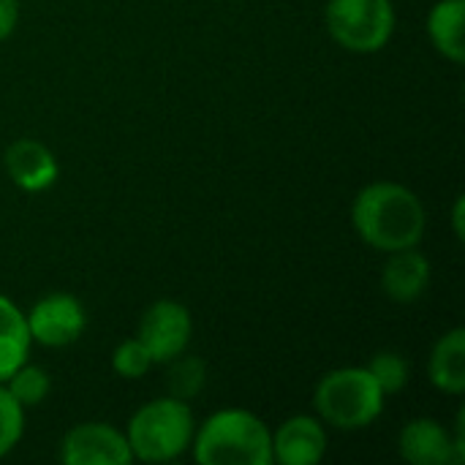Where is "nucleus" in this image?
Wrapping results in <instances>:
<instances>
[{
    "mask_svg": "<svg viewBox=\"0 0 465 465\" xmlns=\"http://www.w3.org/2000/svg\"><path fill=\"white\" fill-rule=\"evenodd\" d=\"M25 436V409L11 398L5 384H0V460L16 450Z\"/></svg>",
    "mask_w": 465,
    "mask_h": 465,
    "instance_id": "20",
    "label": "nucleus"
},
{
    "mask_svg": "<svg viewBox=\"0 0 465 465\" xmlns=\"http://www.w3.org/2000/svg\"><path fill=\"white\" fill-rule=\"evenodd\" d=\"M153 365H155V362H153L150 351L139 343L136 335L128 338V341H123V343L112 351V371H114L120 379H128V381L142 379V376L150 373Z\"/></svg>",
    "mask_w": 465,
    "mask_h": 465,
    "instance_id": "19",
    "label": "nucleus"
},
{
    "mask_svg": "<svg viewBox=\"0 0 465 465\" xmlns=\"http://www.w3.org/2000/svg\"><path fill=\"white\" fill-rule=\"evenodd\" d=\"M166 365H172L169 368V392H172V398L193 401L204 390V384H207V368H204V362L199 357L180 354V357H174Z\"/></svg>",
    "mask_w": 465,
    "mask_h": 465,
    "instance_id": "18",
    "label": "nucleus"
},
{
    "mask_svg": "<svg viewBox=\"0 0 465 465\" xmlns=\"http://www.w3.org/2000/svg\"><path fill=\"white\" fill-rule=\"evenodd\" d=\"M30 341L44 349H65L76 343L87 327L84 305L68 292H49L25 313Z\"/></svg>",
    "mask_w": 465,
    "mask_h": 465,
    "instance_id": "7",
    "label": "nucleus"
},
{
    "mask_svg": "<svg viewBox=\"0 0 465 465\" xmlns=\"http://www.w3.org/2000/svg\"><path fill=\"white\" fill-rule=\"evenodd\" d=\"M139 343L150 351L155 365H166L185 354L193 338L191 311L177 300H155L144 308L136 327Z\"/></svg>",
    "mask_w": 465,
    "mask_h": 465,
    "instance_id": "6",
    "label": "nucleus"
},
{
    "mask_svg": "<svg viewBox=\"0 0 465 465\" xmlns=\"http://www.w3.org/2000/svg\"><path fill=\"white\" fill-rule=\"evenodd\" d=\"M349 218L357 237L379 253L417 248L428 229L422 199L395 180L365 185L354 196Z\"/></svg>",
    "mask_w": 465,
    "mask_h": 465,
    "instance_id": "1",
    "label": "nucleus"
},
{
    "mask_svg": "<svg viewBox=\"0 0 465 465\" xmlns=\"http://www.w3.org/2000/svg\"><path fill=\"white\" fill-rule=\"evenodd\" d=\"M398 452L411 465H460L452 433L433 417H417L403 425Z\"/></svg>",
    "mask_w": 465,
    "mask_h": 465,
    "instance_id": "11",
    "label": "nucleus"
},
{
    "mask_svg": "<svg viewBox=\"0 0 465 465\" xmlns=\"http://www.w3.org/2000/svg\"><path fill=\"white\" fill-rule=\"evenodd\" d=\"M387 395L368 368H335L324 373L313 390L316 417L343 433L365 430L384 414Z\"/></svg>",
    "mask_w": 465,
    "mask_h": 465,
    "instance_id": "4",
    "label": "nucleus"
},
{
    "mask_svg": "<svg viewBox=\"0 0 465 465\" xmlns=\"http://www.w3.org/2000/svg\"><path fill=\"white\" fill-rule=\"evenodd\" d=\"M30 332L25 311L0 292V384L30 357Z\"/></svg>",
    "mask_w": 465,
    "mask_h": 465,
    "instance_id": "15",
    "label": "nucleus"
},
{
    "mask_svg": "<svg viewBox=\"0 0 465 465\" xmlns=\"http://www.w3.org/2000/svg\"><path fill=\"white\" fill-rule=\"evenodd\" d=\"M327 455V430L319 417L294 414L272 430V463L319 465Z\"/></svg>",
    "mask_w": 465,
    "mask_h": 465,
    "instance_id": "10",
    "label": "nucleus"
},
{
    "mask_svg": "<svg viewBox=\"0 0 465 465\" xmlns=\"http://www.w3.org/2000/svg\"><path fill=\"white\" fill-rule=\"evenodd\" d=\"M465 0H436L428 11V38L433 49L452 65L465 63Z\"/></svg>",
    "mask_w": 465,
    "mask_h": 465,
    "instance_id": "14",
    "label": "nucleus"
},
{
    "mask_svg": "<svg viewBox=\"0 0 465 465\" xmlns=\"http://www.w3.org/2000/svg\"><path fill=\"white\" fill-rule=\"evenodd\" d=\"M428 379L430 384L452 398L465 392V330L452 327L447 330L430 349L428 357Z\"/></svg>",
    "mask_w": 465,
    "mask_h": 465,
    "instance_id": "13",
    "label": "nucleus"
},
{
    "mask_svg": "<svg viewBox=\"0 0 465 465\" xmlns=\"http://www.w3.org/2000/svg\"><path fill=\"white\" fill-rule=\"evenodd\" d=\"M463 210H465V196L460 193V196L455 199V204H452V229H455V237H458V240H463L465 237Z\"/></svg>",
    "mask_w": 465,
    "mask_h": 465,
    "instance_id": "22",
    "label": "nucleus"
},
{
    "mask_svg": "<svg viewBox=\"0 0 465 465\" xmlns=\"http://www.w3.org/2000/svg\"><path fill=\"white\" fill-rule=\"evenodd\" d=\"M430 281H433L430 259L422 251L406 248V251L387 253V262L381 270V292L392 302L411 305L422 300L425 292L430 289Z\"/></svg>",
    "mask_w": 465,
    "mask_h": 465,
    "instance_id": "12",
    "label": "nucleus"
},
{
    "mask_svg": "<svg viewBox=\"0 0 465 465\" xmlns=\"http://www.w3.org/2000/svg\"><path fill=\"white\" fill-rule=\"evenodd\" d=\"M5 390L11 392V398L27 411V409H35L41 406L49 392H52V379L49 373L41 368V365H33V362H22L5 381Z\"/></svg>",
    "mask_w": 465,
    "mask_h": 465,
    "instance_id": "16",
    "label": "nucleus"
},
{
    "mask_svg": "<svg viewBox=\"0 0 465 465\" xmlns=\"http://www.w3.org/2000/svg\"><path fill=\"white\" fill-rule=\"evenodd\" d=\"M65 465H131L134 455L123 430L109 422H79L65 430L57 447Z\"/></svg>",
    "mask_w": 465,
    "mask_h": 465,
    "instance_id": "8",
    "label": "nucleus"
},
{
    "mask_svg": "<svg viewBox=\"0 0 465 465\" xmlns=\"http://www.w3.org/2000/svg\"><path fill=\"white\" fill-rule=\"evenodd\" d=\"M3 166L8 180L25 193H44L60 177L57 155L38 139H14L5 147Z\"/></svg>",
    "mask_w": 465,
    "mask_h": 465,
    "instance_id": "9",
    "label": "nucleus"
},
{
    "mask_svg": "<svg viewBox=\"0 0 465 465\" xmlns=\"http://www.w3.org/2000/svg\"><path fill=\"white\" fill-rule=\"evenodd\" d=\"M19 25V0H0V44L14 35Z\"/></svg>",
    "mask_w": 465,
    "mask_h": 465,
    "instance_id": "21",
    "label": "nucleus"
},
{
    "mask_svg": "<svg viewBox=\"0 0 465 465\" xmlns=\"http://www.w3.org/2000/svg\"><path fill=\"white\" fill-rule=\"evenodd\" d=\"M365 368L376 379V384L381 387V392L387 398H392V395H398V392H403L409 387L411 368H409V360L403 354H398V351H376Z\"/></svg>",
    "mask_w": 465,
    "mask_h": 465,
    "instance_id": "17",
    "label": "nucleus"
},
{
    "mask_svg": "<svg viewBox=\"0 0 465 465\" xmlns=\"http://www.w3.org/2000/svg\"><path fill=\"white\" fill-rule=\"evenodd\" d=\"M324 25L346 52L373 54L392 41L398 14L392 0H327Z\"/></svg>",
    "mask_w": 465,
    "mask_h": 465,
    "instance_id": "5",
    "label": "nucleus"
},
{
    "mask_svg": "<svg viewBox=\"0 0 465 465\" xmlns=\"http://www.w3.org/2000/svg\"><path fill=\"white\" fill-rule=\"evenodd\" d=\"M191 455L199 465H272V430L248 409H221L196 425Z\"/></svg>",
    "mask_w": 465,
    "mask_h": 465,
    "instance_id": "2",
    "label": "nucleus"
},
{
    "mask_svg": "<svg viewBox=\"0 0 465 465\" xmlns=\"http://www.w3.org/2000/svg\"><path fill=\"white\" fill-rule=\"evenodd\" d=\"M193 430H196V420L188 401L169 395L139 406L131 414L128 428L123 433L128 439L134 460L172 463L191 450Z\"/></svg>",
    "mask_w": 465,
    "mask_h": 465,
    "instance_id": "3",
    "label": "nucleus"
}]
</instances>
